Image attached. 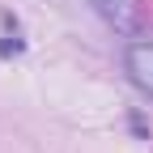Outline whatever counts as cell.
Wrapping results in <instances>:
<instances>
[{
	"label": "cell",
	"instance_id": "obj_1",
	"mask_svg": "<svg viewBox=\"0 0 153 153\" xmlns=\"http://www.w3.org/2000/svg\"><path fill=\"white\" fill-rule=\"evenodd\" d=\"M123 68L132 76V85L153 98V43H132L123 51Z\"/></svg>",
	"mask_w": 153,
	"mask_h": 153
}]
</instances>
